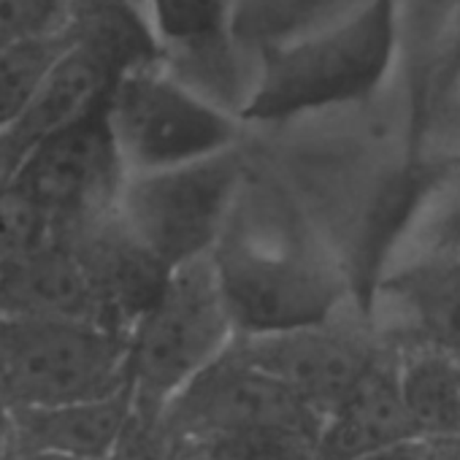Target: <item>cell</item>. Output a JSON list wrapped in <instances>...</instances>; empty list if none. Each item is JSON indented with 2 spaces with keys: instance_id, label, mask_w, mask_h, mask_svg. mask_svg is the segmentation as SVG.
I'll return each instance as SVG.
<instances>
[{
  "instance_id": "obj_4",
  "label": "cell",
  "mask_w": 460,
  "mask_h": 460,
  "mask_svg": "<svg viewBox=\"0 0 460 460\" xmlns=\"http://www.w3.org/2000/svg\"><path fill=\"white\" fill-rule=\"evenodd\" d=\"M106 119L128 173L211 157L242 144V117L181 79L163 58L125 71Z\"/></svg>"
},
{
  "instance_id": "obj_23",
  "label": "cell",
  "mask_w": 460,
  "mask_h": 460,
  "mask_svg": "<svg viewBox=\"0 0 460 460\" xmlns=\"http://www.w3.org/2000/svg\"><path fill=\"white\" fill-rule=\"evenodd\" d=\"M55 236V225L39 203L9 181H0V266H6Z\"/></svg>"
},
{
  "instance_id": "obj_15",
  "label": "cell",
  "mask_w": 460,
  "mask_h": 460,
  "mask_svg": "<svg viewBox=\"0 0 460 460\" xmlns=\"http://www.w3.org/2000/svg\"><path fill=\"white\" fill-rule=\"evenodd\" d=\"M411 422L401 398L398 349H385L355 382L347 398L323 420L317 436L320 460H355L371 449L411 438Z\"/></svg>"
},
{
  "instance_id": "obj_5",
  "label": "cell",
  "mask_w": 460,
  "mask_h": 460,
  "mask_svg": "<svg viewBox=\"0 0 460 460\" xmlns=\"http://www.w3.org/2000/svg\"><path fill=\"white\" fill-rule=\"evenodd\" d=\"M128 385V333L84 320L0 314V398L9 411L101 398Z\"/></svg>"
},
{
  "instance_id": "obj_8",
  "label": "cell",
  "mask_w": 460,
  "mask_h": 460,
  "mask_svg": "<svg viewBox=\"0 0 460 460\" xmlns=\"http://www.w3.org/2000/svg\"><path fill=\"white\" fill-rule=\"evenodd\" d=\"M236 349L288 385L317 414H331L385 349L363 306L274 333L236 336Z\"/></svg>"
},
{
  "instance_id": "obj_9",
  "label": "cell",
  "mask_w": 460,
  "mask_h": 460,
  "mask_svg": "<svg viewBox=\"0 0 460 460\" xmlns=\"http://www.w3.org/2000/svg\"><path fill=\"white\" fill-rule=\"evenodd\" d=\"M125 179L103 106L33 146L6 181L39 203L60 234L117 208Z\"/></svg>"
},
{
  "instance_id": "obj_3",
  "label": "cell",
  "mask_w": 460,
  "mask_h": 460,
  "mask_svg": "<svg viewBox=\"0 0 460 460\" xmlns=\"http://www.w3.org/2000/svg\"><path fill=\"white\" fill-rule=\"evenodd\" d=\"M211 255L168 271L152 304L128 331L133 409L160 417L168 401L236 341Z\"/></svg>"
},
{
  "instance_id": "obj_11",
  "label": "cell",
  "mask_w": 460,
  "mask_h": 460,
  "mask_svg": "<svg viewBox=\"0 0 460 460\" xmlns=\"http://www.w3.org/2000/svg\"><path fill=\"white\" fill-rule=\"evenodd\" d=\"M128 68L98 41L68 28V44L47 74L28 111L0 136V181L44 138L103 109L114 82Z\"/></svg>"
},
{
  "instance_id": "obj_25",
  "label": "cell",
  "mask_w": 460,
  "mask_h": 460,
  "mask_svg": "<svg viewBox=\"0 0 460 460\" xmlns=\"http://www.w3.org/2000/svg\"><path fill=\"white\" fill-rule=\"evenodd\" d=\"M457 9V0H401V28L403 39H417V52L428 55L436 47Z\"/></svg>"
},
{
  "instance_id": "obj_12",
  "label": "cell",
  "mask_w": 460,
  "mask_h": 460,
  "mask_svg": "<svg viewBox=\"0 0 460 460\" xmlns=\"http://www.w3.org/2000/svg\"><path fill=\"white\" fill-rule=\"evenodd\" d=\"M55 236L63 239L87 269L109 325L128 333L152 304L171 269L133 234L117 208L71 225Z\"/></svg>"
},
{
  "instance_id": "obj_29",
  "label": "cell",
  "mask_w": 460,
  "mask_h": 460,
  "mask_svg": "<svg viewBox=\"0 0 460 460\" xmlns=\"http://www.w3.org/2000/svg\"><path fill=\"white\" fill-rule=\"evenodd\" d=\"M6 425H9V409H6L4 398H0V436L6 433Z\"/></svg>"
},
{
  "instance_id": "obj_10",
  "label": "cell",
  "mask_w": 460,
  "mask_h": 460,
  "mask_svg": "<svg viewBox=\"0 0 460 460\" xmlns=\"http://www.w3.org/2000/svg\"><path fill=\"white\" fill-rule=\"evenodd\" d=\"M368 317L390 347H430L460 363V261L393 263L368 293Z\"/></svg>"
},
{
  "instance_id": "obj_18",
  "label": "cell",
  "mask_w": 460,
  "mask_h": 460,
  "mask_svg": "<svg viewBox=\"0 0 460 460\" xmlns=\"http://www.w3.org/2000/svg\"><path fill=\"white\" fill-rule=\"evenodd\" d=\"M363 0H234V31L239 44L258 52L269 44L320 28Z\"/></svg>"
},
{
  "instance_id": "obj_30",
  "label": "cell",
  "mask_w": 460,
  "mask_h": 460,
  "mask_svg": "<svg viewBox=\"0 0 460 460\" xmlns=\"http://www.w3.org/2000/svg\"><path fill=\"white\" fill-rule=\"evenodd\" d=\"M133 4H138V6H144V9H146V0H133Z\"/></svg>"
},
{
  "instance_id": "obj_17",
  "label": "cell",
  "mask_w": 460,
  "mask_h": 460,
  "mask_svg": "<svg viewBox=\"0 0 460 460\" xmlns=\"http://www.w3.org/2000/svg\"><path fill=\"white\" fill-rule=\"evenodd\" d=\"M401 398L417 438H460V363L430 347L398 349Z\"/></svg>"
},
{
  "instance_id": "obj_27",
  "label": "cell",
  "mask_w": 460,
  "mask_h": 460,
  "mask_svg": "<svg viewBox=\"0 0 460 460\" xmlns=\"http://www.w3.org/2000/svg\"><path fill=\"white\" fill-rule=\"evenodd\" d=\"M0 460H74V457L22 444V441L12 438L9 433H4V436H0Z\"/></svg>"
},
{
  "instance_id": "obj_13",
  "label": "cell",
  "mask_w": 460,
  "mask_h": 460,
  "mask_svg": "<svg viewBox=\"0 0 460 460\" xmlns=\"http://www.w3.org/2000/svg\"><path fill=\"white\" fill-rule=\"evenodd\" d=\"M146 17L163 60L181 79L225 106L236 98V49L242 44L234 31V0H146Z\"/></svg>"
},
{
  "instance_id": "obj_14",
  "label": "cell",
  "mask_w": 460,
  "mask_h": 460,
  "mask_svg": "<svg viewBox=\"0 0 460 460\" xmlns=\"http://www.w3.org/2000/svg\"><path fill=\"white\" fill-rule=\"evenodd\" d=\"M0 314L109 325L87 269L58 236L28 255L0 266Z\"/></svg>"
},
{
  "instance_id": "obj_19",
  "label": "cell",
  "mask_w": 460,
  "mask_h": 460,
  "mask_svg": "<svg viewBox=\"0 0 460 460\" xmlns=\"http://www.w3.org/2000/svg\"><path fill=\"white\" fill-rule=\"evenodd\" d=\"M66 44L68 31L60 36L0 47V136L14 128L17 119L28 111Z\"/></svg>"
},
{
  "instance_id": "obj_16",
  "label": "cell",
  "mask_w": 460,
  "mask_h": 460,
  "mask_svg": "<svg viewBox=\"0 0 460 460\" xmlns=\"http://www.w3.org/2000/svg\"><path fill=\"white\" fill-rule=\"evenodd\" d=\"M133 417L130 385L101 398L9 411L6 433L74 460H111Z\"/></svg>"
},
{
  "instance_id": "obj_6",
  "label": "cell",
  "mask_w": 460,
  "mask_h": 460,
  "mask_svg": "<svg viewBox=\"0 0 460 460\" xmlns=\"http://www.w3.org/2000/svg\"><path fill=\"white\" fill-rule=\"evenodd\" d=\"M242 149L192 163L128 173L117 211L133 234L168 266L211 255L247 184Z\"/></svg>"
},
{
  "instance_id": "obj_1",
  "label": "cell",
  "mask_w": 460,
  "mask_h": 460,
  "mask_svg": "<svg viewBox=\"0 0 460 460\" xmlns=\"http://www.w3.org/2000/svg\"><path fill=\"white\" fill-rule=\"evenodd\" d=\"M230 317L239 336L312 325L352 306V285L274 200L250 179L211 250Z\"/></svg>"
},
{
  "instance_id": "obj_20",
  "label": "cell",
  "mask_w": 460,
  "mask_h": 460,
  "mask_svg": "<svg viewBox=\"0 0 460 460\" xmlns=\"http://www.w3.org/2000/svg\"><path fill=\"white\" fill-rule=\"evenodd\" d=\"M425 258L460 261V165L436 184L420 214H414L409 236L401 242L393 263Z\"/></svg>"
},
{
  "instance_id": "obj_21",
  "label": "cell",
  "mask_w": 460,
  "mask_h": 460,
  "mask_svg": "<svg viewBox=\"0 0 460 460\" xmlns=\"http://www.w3.org/2000/svg\"><path fill=\"white\" fill-rule=\"evenodd\" d=\"M173 460H320L317 441L290 430H261L187 441Z\"/></svg>"
},
{
  "instance_id": "obj_28",
  "label": "cell",
  "mask_w": 460,
  "mask_h": 460,
  "mask_svg": "<svg viewBox=\"0 0 460 460\" xmlns=\"http://www.w3.org/2000/svg\"><path fill=\"white\" fill-rule=\"evenodd\" d=\"M422 460H460V438L430 441Z\"/></svg>"
},
{
  "instance_id": "obj_22",
  "label": "cell",
  "mask_w": 460,
  "mask_h": 460,
  "mask_svg": "<svg viewBox=\"0 0 460 460\" xmlns=\"http://www.w3.org/2000/svg\"><path fill=\"white\" fill-rule=\"evenodd\" d=\"M430 60V71L422 76L428 114L433 122L460 130V0Z\"/></svg>"
},
{
  "instance_id": "obj_7",
  "label": "cell",
  "mask_w": 460,
  "mask_h": 460,
  "mask_svg": "<svg viewBox=\"0 0 460 460\" xmlns=\"http://www.w3.org/2000/svg\"><path fill=\"white\" fill-rule=\"evenodd\" d=\"M160 422L179 449L187 441L261 430H290L317 441L323 414L230 344L168 401Z\"/></svg>"
},
{
  "instance_id": "obj_2",
  "label": "cell",
  "mask_w": 460,
  "mask_h": 460,
  "mask_svg": "<svg viewBox=\"0 0 460 460\" xmlns=\"http://www.w3.org/2000/svg\"><path fill=\"white\" fill-rule=\"evenodd\" d=\"M401 44V0H363L320 28L263 47L239 117L282 122L358 103L387 82Z\"/></svg>"
},
{
  "instance_id": "obj_24",
  "label": "cell",
  "mask_w": 460,
  "mask_h": 460,
  "mask_svg": "<svg viewBox=\"0 0 460 460\" xmlns=\"http://www.w3.org/2000/svg\"><path fill=\"white\" fill-rule=\"evenodd\" d=\"M74 0H0V47L60 36L68 31Z\"/></svg>"
},
{
  "instance_id": "obj_26",
  "label": "cell",
  "mask_w": 460,
  "mask_h": 460,
  "mask_svg": "<svg viewBox=\"0 0 460 460\" xmlns=\"http://www.w3.org/2000/svg\"><path fill=\"white\" fill-rule=\"evenodd\" d=\"M428 444L430 441L411 436V438L393 441V444H385L379 449H371V452H366V455H360L355 460H422L425 452H428Z\"/></svg>"
}]
</instances>
